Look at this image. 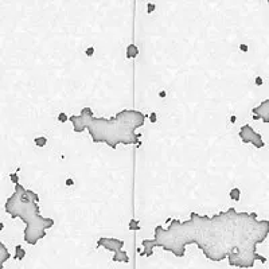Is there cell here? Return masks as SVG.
<instances>
[{
	"instance_id": "ac0fdd59",
	"label": "cell",
	"mask_w": 269,
	"mask_h": 269,
	"mask_svg": "<svg viewBox=\"0 0 269 269\" xmlns=\"http://www.w3.org/2000/svg\"><path fill=\"white\" fill-rule=\"evenodd\" d=\"M254 82H256V85H257V86H261V85H262V78H261V77H257Z\"/></svg>"
},
{
	"instance_id": "8fae6325",
	"label": "cell",
	"mask_w": 269,
	"mask_h": 269,
	"mask_svg": "<svg viewBox=\"0 0 269 269\" xmlns=\"http://www.w3.org/2000/svg\"><path fill=\"white\" fill-rule=\"evenodd\" d=\"M35 145H38V147H44L47 144V139L46 137H43V136H39V137H35Z\"/></svg>"
},
{
	"instance_id": "5b68a950",
	"label": "cell",
	"mask_w": 269,
	"mask_h": 269,
	"mask_svg": "<svg viewBox=\"0 0 269 269\" xmlns=\"http://www.w3.org/2000/svg\"><path fill=\"white\" fill-rule=\"evenodd\" d=\"M238 136L242 140V143H246V144L249 143V144L254 145L256 148H258V149L265 147V141L262 140V136L258 132H256L249 124L242 125L241 129H239V132H238Z\"/></svg>"
},
{
	"instance_id": "7a4b0ae2",
	"label": "cell",
	"mask_w": 269,
	"mask_h": 269,
	"mask_svg": "<svg viewBox=\"0 0 269 269\" xmlns=\"http://www.w3.org/2000/svg\"><path fill=\"white\" fill-rule=\"evenodd\" d=\"M69 120L75 133L86 129L94 143H105L116 149L119 144L132 145L139 143L140 134L136 133V129L144 125L145 116L140 111L124 109L111 119H104L93 116L90 108H84L80 115H73Z\"/></svg>"
},
{
	"instance_id": "8992f818",
	"label": "cell",
	"mask_w": 269,
	"mask_h": 269,
	"mask_svg": "<svg viewBox=\"0 0 269 269\" xmlns=\"http://www.w3.org/2000/svg\"><path fill=\"white\" fill-rule=\"evenodd\" d=\"M252 113H253L254 120H262L265 124H268L269 123V98L264 100L256 108H253Z\"/></svg>"
},
{
	"instance_id": "5bb4252c",
	"label": "cell",
	"mask_w": 269,
	"mask_h": 269,
	"mask_svg": "<svg viewBox=\"0 0 269 269\" xmlns=\"http://www.w3.org/2000/svg\"><path fill=\"white\" fill-rule=\"evenodd\" d=\"M58 120L61 121V123H66V121L69 120V117L65 115V113H59V116H58Z\"/></svg>"
},
{
	"instance_id": "2e32d148",
	"label": "cell",
	"mask_w": 269,
	"mask_h": 269,
	"mask_svg": "<svg viewBox=\"0 0 269 269\" xmlns=\"http://www.w3.org/2000/svg\"><path fill=\"white\" fill-rule=\"evenodd\" d=\"M85 52H86V55H88V57H92L93 54H94V47H89V48H86V51H85Z\"/></svg>"
},
{
	"instance_id": "4fadbf2b",
	"label": "cell",
	"mask_w": 269,
	"mask_h": 269,
	"mask_svg": "<svg viewBox=\"0 0 269 269\" xmlns=\"http://www.w3.org/2000/svg\"><path fill=\"white\" fill-rule=\"evenodd\" d=\"M10 179L12 180L14 185H19V176H18V172H11L10 174Z\"/></svg>"
},
{
	"instance_id": "603a6c76",
	"label": "cell",
	"mask_w": 269,
	"mask_h": 269,
	"mask_svg": "<svg viewBox=\"0 0 269 269\" xmlns=\"http://www.w3.org/2000/svg\"><path fill=\"white\" fill-rule=\"evenodd\" d=\"M268 6H269V2H268Z\"/></svg>"
},
{
	"instance_id": "7c38bea8",
	"label": "cell",
	"mask_w": 269,
	"mask_h": 269,
	"mask_svg": "<svg viewBox=\"0 0 269 269\" xmlns=\"http://www.w3.org/2000/svg\"><path fill=\"white\" fill-rule=\"evenodd\" d=\"M129 230H140V226H139L137 219H132V221L129 222Z\"/></svg>"
},
{
	"instance_id": "e0dca14e",
	"label": "cell",
	"mask_w": 269,
	"mask_h": 269,
	"mask_svg": "<svg viewBox=\"0 0 269 269\" xmlns=\"http://www.w3.org/2000/svg\"><path fill=\"white\" fill-rule=\"evenodd\" d=\"M156 119H157L156 113H151V116H149V121H151V123H156Z\"/></svg>"
},
{
	"instance_id": "277c9868",
	"label": "cell",
	"mask_w": 269,
	"mask_h": 269,
	"mask_svg": "<svg viewBox=\"0 0 269 269\" xmlns=\"http://www.w3.org/2000/svg\"><path fill=\"white\" fill-rule=\"evenodd\" d=\"M125 245L124 241L113 237H101L97 241V248H104L109 252H113V261L115 262H129V257L123 248Z\"/></svg>"
},
{
	"instance_id": "d6986e66",
	"label": "cell",
	"mask_w": 269,
	"mask_h": 269,
	"mask_svg": "<svg viewBox=\"0 0 269 269\" xmlns=\"http://www.w3.org/2000/svg\"><path fill=\"white\" fill-rule=\"evenodd\" d=\"M239 48H241L242 51H248V46H246V44H241V46H239Z\"/></svg>"
},
{
	"instance_id": "3957f363",
	"label": "cell",
	"mask_w": 269,
	"mask_h": 269,
	"mask_svg": "<svg viewBox=\"0 0 269 269\" xmlns=\"http://www.w3.org/2000/svg\"><path fill=\"white\" fill-rule=\"evenodd\" d=\"M4 210L11 218H20L26 223L24 241L28 245H36L46 237L48 229L54 226V219L40 214L39 197L32 190H27L20 185H15L14 194L6 201Z\"/></svg>"
},
{
	"instance_id": "9c48e42d",
	"label": "cell",
	"mask_w": 269,
	"mask_h": 269,
	"mask_svg": "<svg viewBox=\"0 0 269 269\" xmlns=\"http://www.w3.org/2000/svg\"><path fill=\"white\" fill-rule=\"evenodd\" d=\"M24 257H26V250H24L20 245H18V246L15 248V256H14V258H15V260H19V261H20V260H23Z\"/></svg>"
},
{
	"instance_id": "ffe728a7",
	"label": "cell",
	"mask_w": 269,
	"mask_h": 269,
	"mask_svg": "<svg viewBox=\"0 0 269 269\" xmlns=\"http://www.w3.org/2000/svg\"><path fill=\"white\" fill-rule=\"evenodd\" d=\"M66 185H67V186H71V185H73V179H67Z\"/></svg>"
},
{
	"instance_id": "ba28073f",
	"label": "cell",
	"mask_w": 269,
	"mask_h": 269,
	"mask_svg": "<svg viewBox=\"0 0 269 269\" xmlns=\"http://www.w3.org/2000/svg\"><path fill=\"white\" fill-rule=\"evenodd\" d=\"M139 54V48L134 43H131L127 46V54H125V57H127L128 59H134Z\"/></svg>"
},
{
	"instance_id": "7402d4cb",
	"label": "cell",
	"mask_w": 269,
	"mask_h": 269,
	"mask_svg": "<svg viewBox=\"0 0 269 269\" xmlns=\"http://www.w3.org/2000/svg\"><path fill=\"white\" fill-rule=\"evenodd\" d=\"M3 229H4V225H3L2 222H0V230H3Z\"/></svg>"
},
{
	"instance_id": "44dd1931",
	"label": "cell",
	"mask_w": 269,
	"mask_h": 269,
	"mask_svg": "<svg viewBox=\"0 0 269 269\" xmlns=\"http://www.w3.org/2000/svg\"><path fill=\"white\" fill-rule=\"evenodd\" d=\"M235 119H237L235 116H231V117H230V121H231V123H235Z\"/></svg>"
},
{
	"instance_id": "30bf717a",
	"label": "cell",
	"mask_w": 269,
	"mask_h": 269,
	"mask_svg": "<svg viewBox=\"0 0 269 269\" xmlns=\"http://www.w3.org/2000/svg\"><path fill=\"white\" fill-rule=\"evenodd\" d=\"M230 198L233 199L234 202H238L239 201V198H241V191H239V189H231L230 190Z\"/></svg>"
},
{
	"instance_id": "9a60e30c",
	"label": "cell",
	"mask_w": 269,
	"mask_h": 269,
	"mask_svg": "<svg viewBox=\"0 0 269 269\" xmlns=\"http://www.w3.org/2000/svg\"><path fill=\"white\" fill-rule=\"evenodd\" d=\"M153 10H155V4H152V3H148V4H147V12H148V14L153 12Z\"/></svg>"
},
{
	"instance_id": "6da1fadb",
	"label": "cell",
	"mask_w": 269,
	"mask_h": 269,
	"mask_svg": "<svg viewBox=\"0 0 269 269\" xmlns=\"http://www.w3.org/2000/svg\"><path fill=\"white\" fill-rule=\"evenodd\" d=\"M269 235V221L258 219L256 213L237 211L230 207L215 215L191 213L190 219H171L167 227L156 226L152 239H143L141 257H151L155 248L171 252L176 257L186 254V248L195 245L210 261L227 260L230 267L250 269L256 261L267 262L257 253V246Z\"/></svg>"
},
{
	"instance_id": "52a82bcc",
	"label": "cell",
	"mask_w": 269,
	"mask_h": 269,
	"mask_svg": "<svg viewBox=\"0 0 269 269\" xmlns=\"http://www.w3.org/2000/svg\"><path fill=\"white\" fill-rule=\"evenodd\" d=\"M10 258H11V254H10V252H8L7 246L0 241V269H4V264H6Z\"/></svg>"
}]
</instances>
